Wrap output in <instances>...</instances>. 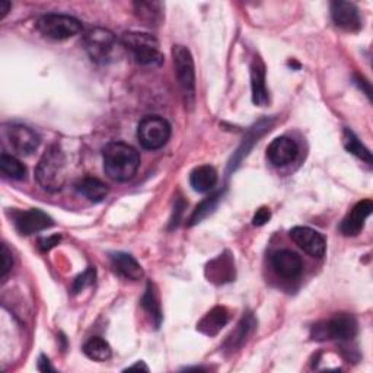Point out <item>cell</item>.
Segmentation results:
<instances>
[{
    "instance_id": "cell-12",
    "label": "cell",
    "mask_w": 373,
    "mask_h": 373,
    "mask_svg": "<svg viewBox=\"0 0 373 373\" xmlns=\"http://www.w3.org/2000/svg\"><path fill=\"white\" fill-rule=\"evenodd\" d=\"M331 18L338 28L349 31V33H356V31H359L362 26L359 9L354 4L350 2H341V0H335V2H332Z\"/></svg>"
},
{
    "instance_id": "cell-35",
    "label": "cell",
    "mask_w": 373,
    "mask_h": 373,
    "mask_svg": "<svg viewBox=\"0 0 373 373\" xmlns=\"http://www.w3.org/2000/svg\"><path fill=\"white\" fill-rule=\"evenodd\" d=\"M129 369H130V370H133V369H143V370H146V372L149 370V367H147V366H146L143 362H140V363H136V364L130 366Z\"/></svg>"
},
{
    "instance_id": "cell-9",
    "label": "cell",
    "mask_w": 373,
    "mask_h": 373,
    "mask_svg": "<svg viewBox=\"0 0 373 373\" xmlns=\"http://www.w3.org/2000/svg\"><path fill=\"white\" fill-rule=\"evenodd\" d=\"M4 135L11 149L18 154H23V157L34 153L40 146V136L33 129L22 126V124L6 126Z\"/></svg>"
},
{
    "instance_id": "cell-21",
    "label": "cell",
    "mask_w": 373,
    "mask_h": 373,
    "mask_svg": "<svg viewBox=\"0 0 373 373\" xmlns=\"http://www.w3.org/2000/svg\"><path fill=\"white\" fill-rule=\"evenodd\" d=\"M217 184V172L210 165H201L190 174V185L196 193H209Z\"/></svg>"
},
{
    "instance_id": "cell-23",
    "label": "cell",
    "mask_w": 373,
    "mask_h": 373,
    "mask_svg": "<svg viewBox=\"0 0 373 373\" xmlns=\"http://www.w3.org/2000/svg\"><path fill=\"white\" fill-rule=\"evenodd\" d=\"M135 12L146 25H159L164 19V5L159 2H137Z\"/></svg>"
},
{
    "instance_id": "cell-7",
    "label": "cell",
    "mask_w": 373,
    "mask_h": 373,
    "mask_svg": "<svg viewBox=\"0 0 373 373\" xmlns=\"http://www.w3.org/2000/svg\"><path fill=\"white\" fill-rule=\"evenodd\" d=\"M37 28L46 38L63 41L78 36L82 31V23L70 15L48 14L38 19Z\"/></svg>"
},
{
    "instance_id": "cell-32",
    "label": "cell",
    "mask_w": 373,
    "mask_h": 373,
    "mask_svg": "<svg viewBox=\"0 0 373 373\" xmlns=\"http://www.w3.org/2000/svg\"><path fill=\"white\" fill-rule=\"evenodd\" d=\"M60 239H61L60 235H54V236H48V238L40 239L38 243H40V248H41L43 251H48V250H51L53 246H56L60 242Z\"/></svg>"
},
{
    "instance_id": "cell-27",
    "label": "cell",
    "mask_w": 373,
    "mask_h": 373,
    "mask_svg": "<svg viewBox=\"0 0 373 373\" xmlns=\"http://www.w3.org/2000/svg\"><path fill=\"white\" fill-rule=\"evenodd\" d=\"M0 171H2L5 177L18 179V181L26 177L25 165L19 159H16L15 157L8 153H2V157H0Z\"/></svg>"
},
{
    "instance_id": "cell-31",
    "label": "cell",
    "mask_w": 373,
    "mask_h": 373,
    "mask_svg": "<svg viewBox=\"0 0 373 373\" xmlns=\"http://www.w3.org/2000/svg\"><path fill=\"white\" fill-rule=\"evenodd\" d=\"M271 219V211L268 207H261L257 210V213L253 217V225L254 226H263Z\"/></svg>"
},
{
    "instance_id": "cell-3",
    "label": "cell",
    "mask_w": 373,
    "mask_h": 373,
    "mask_svg": "<svg viewBox=\"0 0 373 373\" xmlns=\"http://www.w3.org/2000/svg\"><path fill=\"white\" fill-rule=\"evenodd\" d=\"M121 46L126 48L136 63L142 66H161L164 56L159 50V41L152 34L146 33H126L121 37Z\"/></svg>"
},
{
    "instance_id": "cell-25",
    "label": "cell",
    "mask_w": 373,
    "mask_h": 373,
    "mask_svg": "<svg viewBox=\"0 0 373 373\" xmlns=\"http://www.w3.org/2000/svg\"><path fill=\"white\" fill-rule=\"evenodd\" d=\"M142 306L146 312L154 320V325H157V328H159L162 322V310H161V303H159L157 290H154V286L152 283H147L146 292L142 298Z\"/></svg>"
},
{
    "instance_id": "cell-33",
    "label": "cell",
    "mask_w": 373,
    "mask_h": 373,
    "mask_svg": "<svg viewBox=\"0 0 373 373\" xmlns=\"http://www.w3.org/2000/svg\"><path fill=\"white\" fill-rule=\"evenodd\" d=\"M38 370H41V372H54L56 369L51 366L50 360L44 354H41L40 359H38Z\"/></svg>"
},
{
    "instance_id": "cell-22",
    "label": "cell",
    "mask_w": 373,
    "mask_h": 373,
    "mask_svg": "<svg viewBox=\"0 0 373 373\" xmlns=\"http://www.w3.org/2000/svg\"><path fill=\"white\" fill-rule=\"evenodd\" d=\"M76 191L93 203L103 201L110 193L108 186L103 181H100L98 178H92V177H86L80 179L76 184Z\"/></svg>"
},
{
    "instance_id": "cell-28",
    "label": "cell",
    "mask_w": 373,
    "mask_h": 373,
    "mask_svg": "<svg viewBox=\"0 0 373 373\" xmlns=\"http://www.w3.org/2000/svg\"><path fill=\"white\" fill-rule=\"evenodd\" d=\"M222 196H224L222 191H217V193L211 194L210 197H207L206 200H203V201L196 207L194 213H193L191 217H190V226H194V225L200 224L203 219H206V217L217 207V204H219Z\"/></svg>"
},
{
    "instance_id": "cell-20",
    "label": "cell",
    "mask_w": 373,
    "mask_h": 373,
    "mask_svg": "<svg viewBox=\"0 0 373 373\" xmlns=\"http://www.w3.org/2000/svg\"><path fill=\"white\" fill-rule=\"evenodd\" d=\"M111 263H112L114 270L126 278L140 280L145 275L142 266L130 254L115 253L111 256Z\"/></svg>"
},
{
    "instance_id": "cell-24",
    "label": "cell",
    "mask_w": 373,
    "mask_h": 373,
    "mask_svg": "<svg viewBox=\"0 0 373 373\" xmlns=\"http://www.w3.org/2000/svg\"><path fill=\"white\" fill-rule=\"evenodd\" d=\"M83 353L97 362H105L111 357L112 350L107 341L101 337H90L86 343L83 345Z\"/></svg>"
},
{
    "instance_id": "cell-18",
    "label": "cell",
    "mask_w": 373,
    "mask_h": 373,
    "mask_svg": "<svg viewBox=\"0 0 373 373\" xmlns=\"http://www.w3.org/2000/svg\"><path fill=\"white\" fill-rule=\"evenodd\" d=\"M257 327V321L253 317V314H246L239 324L236 325V328L231 332V335L226 338L225 341V349L228 352H235L239 347H242V345L246 341V338L250 337L254 331V328Z\"/></svg>"
},
{
    "instance_id": "cell-34",
    "label": "cell",
    "mask_w": 373,
    "mask_h": 373,
    "mask_svg": "<svg viewBox=\"0 0 373 373\" xmlns=\"http://www.w3.org/2000/svg\"><path fill=\"white\" fill-rule=\"evenodd\" d=\"M11 11V2L8 0H0V18H5Z\"/></svg>"
},
{
    "instance_id": "cell-10",
    "label": "cell",
    "mask_w": 373,
    "mask_h": 373,
    "mask_svg": "<svg viewBox=\"0 0 373 373\" xmlns=\"http://www.w3.org/2000/svg\"><path fill=\"white\" fill-rule=\"evenodd\" d=\"M289 235L300 250H303L310 257L322 258L325 256L327 242L320 232L306 226H296L290 231Z\"/></svg>"
},
{
    "instance_id": "cell-5",
    "label": "cell",
    "mask_w": 373,
    "mask_h": 373,
    "mask_svg": "<svg viewBox=\"0 0 373 373\" xmlns=\"http://www.w3.org/2000/svg\"><path fill=\"white\" fill-rule=\"evenodd\" d=\"M172 58L179 88L186 105H193L196 100V69L190 50L184 46H174Z\"/></svg>"
},
{
    "instance_id": "cell-16",
    "label": "cell",
    "mask_w": 373,
    "mask_h": 373,
    "mask_svg": "<svg viewBox=\"0 0 373 373\" xmlns=\"http://www.w3.org/2000/svg\"><path fill=\"white\" fill-rule=\"evenodd\" d=\"M209 282L216 285H224L232 282L235 278V263L229 254L219 256L216 260L210 261L206 268Z\"/></svg>"
},
{
    "instance_id": "cell-29",
    "label": "cell",
    "mask_w": 373,
    "mask_h": 373,
    "mask_svg": "<svg viewBox=\"0 0 373 373\" xmlns=\"http://www.w3.org/2000/svg\"><path fill=\"white\" fill-rule=\"evenodd\" d=\"M95 275H97V271L93 267H89L82 274H79L73 282V288H72L73 293H79L85 290L86 288H89L90 285H93V282H95Z\"/></svg>"
},
{
    "instance_id": "cell-13",
    "label": "cell",
    "mask_w": 373,
    "mask_h": 373,
    "mask_svg": "<svg viewBox=\"0 0 373 373\" xmlns=\"http://www.w3.org/2000/svg\"><path fill=\"white\" fill-rule=\"evenodd\" d=\"M298 153L299 147L296 142L286 136L275 137L267 147L268 161L274 167H285L288 164H292L296 159Z\"/></svg>"
},
{
    "instance_id": "cell-19",
    "label": "cell",
    "mask_w": 373,
    "mask_h": 373,
    "mask_svg": "<svg viewBox=\"0 0 373 373\" xmlns=\"http://www.w3.org/2000/svg\"><path fill=\"white\" fill-rule=\"evenodd\" d=\"M228 321H229V317H228L226 308L216 306L199 322L197 330L203 332L204 335L213 337L216 334H219V331L228 324Z\"/></svg>"
},
{
    "instance_id": "cell-15",
    "label": "cell",
    "mask_w": 373,
    "mask_h": 373,
    "mask_svg": "<svg viewBox=\"0 0 373 373\" xmlns=\"http://www.w3.org/2000/svg\"><path fill=\"white\" fill-rule=\"evenodd\" d=\"M271 266L273 270L277 273V275L288 280H293L299 277L303 268L300 257L289 250H280L274 253L271 257Z\"/></svg>"
},
{
    "instance_id": "cell-2",
    "label": "cell",
    "mask_w": 373,
    "mask_h": 373,
    "mask_svg": "<svg viewBox=\"0 0 373 373\" xmlns=\"http://www.w3.org/2000/svg\"><path fill=\"white\" fill-rule=\"evenodd\" d=\"M68 178L66 154L60 146L51 145L43 153L36 168V179L47 193H58L63 190Z\"/></svg>"
},
{
    "instance_id": "cell-4",
    "label": "cell",
    "mask_w": 373,
    "mask_h": 373,
    "mask_svg": "<svg viewBox=\"0 0 373 373\" xmlns=\"http://www.w3.org/2000/svg\"><path fill=\"white\" fill-rule=\"evenodd\" d=\"M83 44L89 58L98 65L110 63L118 47V41L114 33L101 26L90 28L83 36Z\"/></svg>"
},
{
    "instance_id": "cell-11",
    "label": "cell",
    "mask_w": 373,
    "mask_h": 373,
    "mask_svg": "<svg viewBox=\"0 0 373 373\" xmlns=\"http://www.w3.org/2000/svg\"><path fill=\"white\" fill-rule=\"evenodd\" d=\"M50 226H53V219L40 209H31L15 216V228L21 235H33Z\"/></svg>"
},
{
    "instance_id": "cell-8",
    "label": "cell",
    "mask_w": 373,
    "mask_h": 373,
    "mask_svg": "<svg viewBox=\"0 0 373 373\" xmlns=\"http://www.w3.org/2000/svg\"><path fill=\"white\" fill-rule=\"evenodd\" d=\"M171 137V124L159 115H146L137 127V139L147 150L164 147Z\"/></svg>"
},
{
    "instance_id": "cell-1",
    "label": "cell",
    "mask_w": 373,
    "mask_h": 373,
    "mask_svg": "<svg viewBox=\"0 0 373 373\" xmlns=\"http://www.w3.org/2000/svg\"><path fill=\"white\" fill-rule=\"evenodd\" d=\"M103 159L105 174L118 182L132 179L140 167L139 152L124 142L108 143L103 150Z\"/></svg>"
},
{
    "instance_id": "cell-30",
    "label": "cell",
    "mask_w": 373,
    "mask_h": 373,
    "mask_svg": "<svg viewBox=\"0 0 373 373\" xmlns=\"http://www.w3.org/2000/svg\"><path fill=\"white\" fill-rule=\"evenodd\" d=\"M0 257H2V268H0V278L5 280L6 275L9 274L12 266H14L12 253L9 251V248H8L6 243H2V253H0Z\"/></svg>"
},
{
    "instance_id": "cell-14",
    "label": "cell",
    "mask_w": 373,
    "mask_h": 373,
    "mask_svg": "<svg viewBox=\"0 0 373 373\" xmlns=\"http://www.w3.org/2000/svg\"><path fill=\"white\" fill-rule=\"evenodd\" d=\"M373 211L372 200H363L357 203L352 211L345 217V221L341 222L340 231L345 236H356L362 232L364 222Z\"/></svg>"
},
{
    "instance_id": "cell-26",
    "label": "cell",
    "mask_w": 373,
    "mask_h": 373,
    "mask_svg": "<svg viewBox=\"0 0 373 373\" xmlns=\"http://www.w3.org/2000/svg\"><path fill=\"white\" fill-rule=\"evenodd\" d=\"M343 145L346 147V150L352 154H354L356 158L364 161L366 164H372V153L370 150L359 140V137L350 130V129H345L343 132Z\"/></svg>"
},
{
    "instance_id": "cell-17",
    "label": "cell",
    "mask_w": 373,
    "mask_h": 373,
    "mask_svg": "<svg viewBox=\"0 0 373 373\" xmlns=\"http://www.w3.org/2000/svg\"><path fill=\"white\" fill-rule=\"evenodd\" d=\"M251 90L253 103L258 107L268 104V90L266 85V65L260 57H256L251 63Z\"/></svg>"
},
{
    "instance_id": "cell-6",
    "label": "cell",
    "mask_w": 373,
    "mask_h": 373,
    "mask_svg": "<svg viewBox=\"0 0 373 373\" xmlns=\"http://www.w3.org/2000/svg\"><path fill=\"white\" fill-rule=\"evenodd\" d=\"M359 325L353 315L338 314L328 321L320 322L312 328V338L318 341L338 340L350 341L357 335Z\"/></svg>"
}]
</instances>
